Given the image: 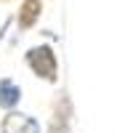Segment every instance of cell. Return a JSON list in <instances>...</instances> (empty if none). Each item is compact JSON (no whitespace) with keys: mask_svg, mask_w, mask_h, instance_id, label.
I'll list each match as a JSON object with an SVG mask.
<instances>
[{"mask_svg":"<svg viewBox=\"0 0 133 133\" xmlns=\"http://www.w3.org/2000/svg\"><path fill=\"white\" fill-rule=\"evenodd\" d=\"M21 101V88L11 80V77H3L0 80V109H16Z\"/></svg>","mask_w":133,"mask_h":133,"instance_id":"5","label":"cell"},{"mask_svg":"<svg viewBox=\"0 0 133 133\" xmlns=\"http://www.w3.org/2000/svg\"><path fill=\"white\" fill-rule=\"evenodd\" d=\"M40 14H43V0H24L21 3V8H19V16H16V24H19V29H32L37 24V19H40Z\"/></svg>","mask_w":133,"mask_h":133,"instance_id":"4","label":"cell"},{"mask_svg":"<svg viewBox=\"0 0 133 133\" xmlns=\"http://www.w3.org/2000/svg\"><path fill=\"white\" fill-rule=\"evenodd\" d=\"M24 61L32 69V75L40 77V80H45L51 85L59 80V61H56V53H53L51 45H32L24 53Z\"/></svg>","mask_w":133,"mask_h":133,"instance_id":"1","label":"cell"},{"mask_svg":"<svg viewBox=\"0 0 133 133\" xmlns=\"http://www.w3.org/2000/svg\"><path fill=\"white\" fill-rule=\"evenodd\" d=\"M69 117H72V107L66 93L56 96V107H53V120L48 125V133H69Z\"/></svg>","mask_w":133,"mask_h":133,"instance_id":"3","label":"cell"},{"mask_svg":"<svg viewBox=\"0 0 133 133\" xmlns=\"http://www.w3.org/2000/svg\"><path fill=\"white\" fill-rule=\"evenodd\" d=\"M0 133H43V128L37 123V117L11 109L0 123Z\"/></svg>","mask_w":133,"mask_h":133,"instance_id":"2","label":"cell"},{"mask_svg":"<svg viewBox=\"0 0 133 133\" xmlns=\"http://www.w3.org/2000/svg\"><path fill=\"white\" fill-rule=\"evenodd\" d=\"M0 3H5V0H0Z\"/></svg>","mask_w":133,"mask_h":133,"instance_id":"6","label":"cell"}]
</instances>
